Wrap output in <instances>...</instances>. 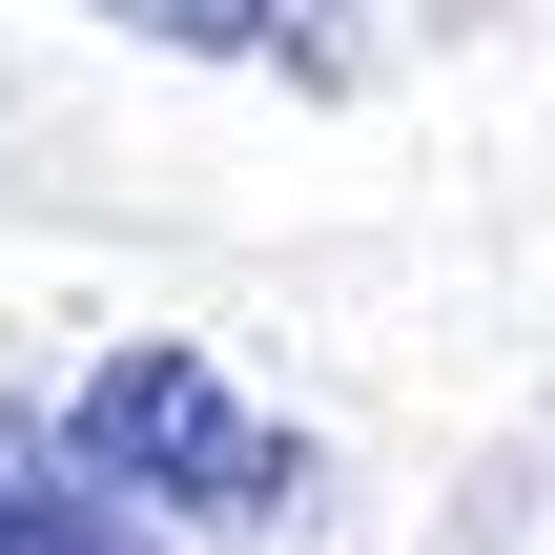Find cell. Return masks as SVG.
Wrapping results in <instances>:
<instances>
[{
  "label": "cell",
  "mask_w": 555,
  "mask_h": 555,
  "mask_svg": "<svg viewBox=\"0 0 555 555\" xmlns=\"http://www.w3.org/2000/svg\"><path fill=\"white\" fill-rule=\"evenodd\" d=\"M185 62H288V82H350V0H103Z\"/></svg>",
  "instance_id": "cell-3"
},
{
  "label": "cell",
  "mask_w": 555,
  "mask_h": 555,
  "mask_svg": "<svg viewBox=\"0 0 555 555\" xmlns=\"http://www.w3.org/2000/svg\"><path fill=\"white\" fill-rule=\"evenodd\" d=\"M0 555H165L144 494H103V453L62 412H0Z\"/></svg>",
  "instance_id": "cell-2"
},
{
  "label": "cell",
  "mask_w": 555,
  "mask_h": 555,
  "mask_svg": "<svg viewBox=\"0 0 555 555\" xmlns=\"http://www.w3.org/2000/svg\"><path fill=\"white\" fill-rule=\"evenodd\" d=\"M62 433L103 453V494H144V515H185V535H268V515L309 494V433L247 412L206 350H103Z\"/></svg>",
  "instance_id": "cell-1"
}]
</instances>
